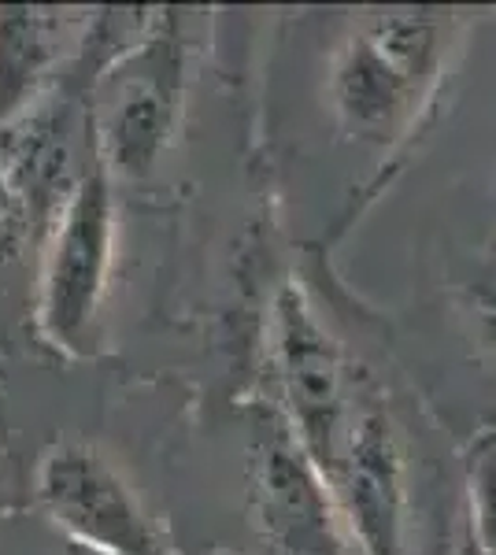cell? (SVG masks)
Instances as JSON below:
<instances>
[{"label":"cell","instance_id":"7a4b0ae2","mask_svg":"<svg viewBox=\"0 0 496 555\" xmlns=\"http://www.w3.org/2000/svg\"><path fill=\"white\" fill-rule=\"evenodd\" d=\"M189 49L175 12L152 20L145 38L104 70L97 86L93 133L97 164L107 178H145L156 171L178 133L186 101Z\"/></svg>","mask_w":496,"mask_h":555},{"label":"cell","instance_id":"52a82bcc","mask_svg":"<svg viewBox=\"0 0 496 555\" xmlns=\"http://www.w3.org/2000/svg\"><path fill=\"white\" fill-rule=\"evenodd\" d=\"M249 486L252 522L270 555H356L327 478L278 411L256 429Z\"/></svg>","mask_w":496,"mask_h":555},{"label":"cell","instance_id":"ba28073f","mask_svg":"<svg viewBox=\"0 0 496 555\" xmlns=\"http://www.w3.org/2000/svg\"><path fill=\"white\" fill-rule=\"evenodd\" d=\"M82 15L63 8L0 4V127L41 101Z\"/></svg>","mask_w":496,"mask_h":555},{"label":"cell","instance_id":"30bf717a","mask_svg":"<svg viewBox=\"0 0 496 555\" xmlns=\"http://www.w3.org/2000/svg\"><path fill=\"white\" fill-rule=\"evenodd\" d=\"M26 215H30V204H26L12 171H8L4 156H0V256L15 253V245H20L26 230Z\"/></svg>","mask_w":496,"mask_h":555},{"label":"cell","instance_id":"277c9868","mask_svg":"<svg viewBox=\"0 0 496 555\" xmlns=\"http://www.w3.org/2000/svg\"><path fill=\"white\" fill-rule=\"evenodd\" d=\"M270 334H275V374L282 392L278 415L327 478L371 378L356 371V363L345 356L296 282L282 285L278 293Z\"/></svg>","mask_w":496,"mask_h":555},{"label":"cell","instance_id":"7c38bea8","mask_svg":"<svg viewBox=\"0 0 496 555\" xmlns=\"http://www.w3.org/2000/svg\"><path fill=\"white\" fill-rule=\"evenodd\" d=\"M456 555H478V548H474V541H471V533L463 530V537H459V552Z\"/></svg>","mask_w":496,"mask_h":555},{"label":"cell","instance_id":"8fae6325","mask_svg":"<svg viewBox=\"0 0 496 555\" xmlns=\"http://www.w3.org/2000/svg\"><path fill=\"white\" fill-rule=\"evenodd\" d=\"M467 304H471L474 326H478V334H482L485 348L496 356V256L474 274V282L467 285Z\"/></svg>","mask_w":496,"mask_h":555},{"label":"cell","instance_id":"8992f818","mask_svg":"<svg viewBox=\"0 0 496 555\" xmlns=\"http://www.w3.org/2000/svg\"><path fill=\"white\" fill-rule=\"evenodd\" d=\"M333 504L356 555H404L408 548V460L404 437L371 382L359 400L338 460L327 470Z\"/></svg>","mask_w":496,"mask_h":555},{"label":"cell","instance_id":"5b68a950","mask_svg":"<svg viewBox=\"0 0 496 555\" xmlns=\"http://www.w3.org/2000/svg\"><path fill=\"white\" fill-rule=\"evenodd\" d=\"M41 512L75 548L97 555H167V541L123 470L97 444L56 441L34 474Z\"/></svg>","mask_w":496,"mask_h":555},{"label":"cell","instance_id":"6da1fadb","mask_svg":"<svg viewBox=\"0 0 496 555\" xmlns=\"http://www.w3.org/2000/svg\"><path fill=\"white\" fill-rule=\"evenodd\" d=\"M456 20L430 8L374 12L348 34L330 64V107L341 133L393 145L419 122L448 67Z\"/></svg>","mask_w":496,"mask_h":555},{"label":"cell","instance_id":"9c48e42d","mask_svg":"<svg viewBox=\"0 0 496 555\" xmlns=\"http://www.w3.org/2000/svg\"><path fill=\"white\" fill-rule=\"evenodd\" d=\"M467 533L478 555H496V434L467 452Z\"/></svg>","mask_w":496,"mask_h":555},{"label":"cell","instance_id":"3957f363","mask_svg":"<svg viewBox=\"0 0 496 555\" xmlns=\"http://www.w3.org/2000/svg\"><path fill=\"white\" fill-rule=\"evenodd\" d=\"M115 241H119L115 185L97 164L63 193L41 259L34 319L56 352L89 356L112 282Z\"/></svg>","mask_w":496,"mask_h":555}]
</instances>
